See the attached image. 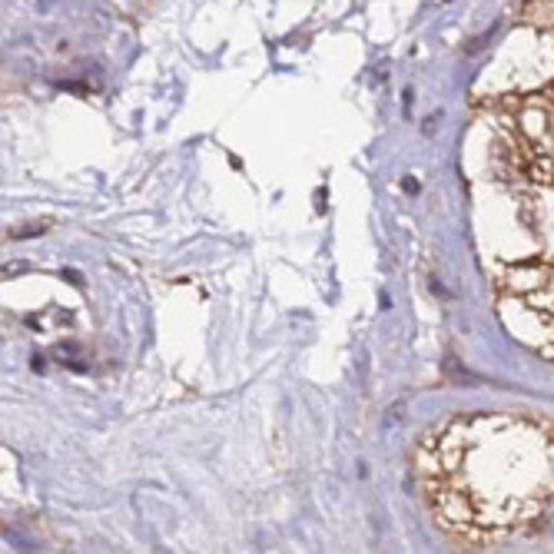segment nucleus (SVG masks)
Masks as SVG:
<instances>
[{
  "label": "nucleus",
  "mask_w": 554,
  "mask_h": 554,
  "mask_svg": "<svg viewBox=\"0 0 554 554\" xmlns=\"http://www.w3.org/2000/svg\"><path fill=\"white\" fill-rule=\"evenodd\" d=\"M418 482L448 535L488 545L554 505V425L521 415H462L428 432Z\"/></svg>",
  "instance_id": "f257e3e1"
},
{
  "label": "nucleus",
  "mask_w": 554,
  "mask_h": 554,
  "mask_svg": "<svg viewBox=\"0 0 554 554\" xmlns=\"http://www.w3.org/2000/svg\"><path fill=\"white\" fill-rule=\"evenodd\" d=\"M501 319H505L508 332L518 342L531 349H541L545 355H554V316L538 309L535 302L525 296L501 299Z\"/></svg>",
  "instance_id": "f03ea898"
},
{
  "label": "nucleus",
  "mask_w": 554,
  "mask_h": 554,
  "mask_svg": "<svg viewBox=\"0 0 554 554\" xmlns=\"http://www.w3.org/2000/svg\"><path fill=\"white\" fill-rule=\"evenodd\" d=\"M551 282V269L545 263H518L501 276V289L508 296H535Z\"/></svg>",
  "instance_id": "7ed1b4c3"
},
{
  "label": "nucleus",
  "mask_w": 554,
  "mask_h": 554,
  "mask_svg": "<svg viewBox=\"0 0 554 554\" xmlns=\"http://www.w3.org/2000/svg\"><path fill=\"white\" fill-rule=\"evenodd\" d=\"M521 17H525L531 27L551 30L554 27V0H525Z\"/></svg>",
  "instance_id": "20e7f679"
}]
</instances>
